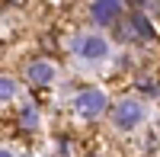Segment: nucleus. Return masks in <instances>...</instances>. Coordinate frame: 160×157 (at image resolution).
<instances>
[{
    "label": "nucleus",
    "instance_id": "1",
    "mask_svg": "<svg viewBox=\"0 0 160 157\" xmlns=\"http://www.w3.org/2000/svg\"><path fill=\"white\" fill-rule=\"evenodd\" d=\"M90 16H93V23H99V26H112L118 16H122V0H93Z\"/></svg>",
    "mask_w": 160,
    "mask_h": 157
},
{
    "label": "nucleus",
    "instance_id": "2",
    "mask_svg": "<svg viewBox=\"0 0 160 157\" xmlns=\"http://www.w3.org/2000/svg\"><path fill=\"white\" fill-rule=\"evenodd\" d=\"M74 109L80 115H99L106 109V96L99 90H83V93H77V99H74Z\"/></svg>",
    "mask_w": 160,
    "mask_h": 157
},
{
    "label": "nucleus",
    "instance_id": "3",
    "mask_svg": "<svg viewBox=\"0 0 160 157\" xmlns=\"http://www.w3.org/2000/svg\"><path fill=\"white\" fill-rule=\"evenodd\" d=\"M74 51L80 58H87V61H99L109 55V45H106V38H96V35H87V38H77V45Z\"/></svg>",
    "mask_w": 160,
    "mask_h": 157
},
{
    "label": "nucleus",
    "instance_id": "4",
    "mask_svg": "<svg viewBox=\"0 0 160 157\" xmlns=\"http://www.w3.org/2000/svg\"><path fill=\"white\" fill-rule=\"evenodd\" d=\"M141 106H138V103H128V99H122V103H118V106L112 109V119H115V125L118 128H125V132H128V128H135L138 122H141Z\"/></svg>",
    "mask_w": 160,
    "mask_h": 157
},
{
    "label": "nucleus",
    "instance_id": "5",
    "mask_svg": "<svg viewBox=\"0 0 160 157\" xmlns=\"http://www.w3.org/2000/svg\"><path fill=\"white\" fill-rule=\"evenodd\" d=\"M26 74H29V80H32V84H51L55 68H51V64H45V61H32Z\"/></svg>",
    "mask_w": 160,
    "mask_h": 157
},
{
    "label": "nucleus",
    "instance_id": "6",
    "mask_svg": "<svg viewBox=\"0 0 160 157\" xmlns=\"http://www.w3.org/2000/svg\"><path fill=\"white\" fill-rule=\"evenodd\" d=\"M128 23H131V29H135V35H138V38H154V26L144 19L141 13H131Z\"/></svg>",
    "mask_w": 160,
    "mask_h": 157
},
{
    "label": "nucleus",
    "instance_id": "7",
    "mask_svg": "<svg viewBox=\"0 0 160 157\" xmlns=\"http://www.w3.org/2000/svg\"><path fill=\"white\" fill-rule=\"evenodd\" d=\"M13 93H16V84L10 77H0V99H13Z\"/></svg>",
    "mask_w": 160,
    "mask_h": 157
},
{
    "label": "nucleus",
    "instance_id": "8",
    "mask_svg": "<svg viewBox=\"0 0 160 157\" xmlns=\"http://www.w3.org/2000/svg\"><path fill=\"white\" fill-rule=\"evenodd\" d=\"M138 87H141L148 96H160V84H157V80H151V77H144V80H141Z\"/></svg>",
    "mask_w": 160,
    "mask_h": 157
},
{
    "label": "nucleus",
    "instance_id": "9",
    "mask_svg": "<svg viewBox=\"0 0 160 157\" xmlns=\"http://www.w3.org/2000/svg\"><path fill=\"white\" fill-rule=\"evenodd\" d=\"M22 122H26V125H35V112H32V106L22 109Z\"/></svg>",
    "mask_w": 160,
    "mask_h": 157
},
{
    "label": "nucleus",
    "instance_id": "10",
    "mask_svg": "<svg viewBox=\"0 0 160 157\" xmlns=\"http://www.w3.org/2000/svg\"><path fill=\"white\" fill-rule=\"evenodd\" d=\"M10 3H13V7H22V3H26V0H10Z\"/></svg>",
    "mask_w": 160,
    "mask_h": 157
},
{
    "label": "nucleus",
    "instance_id": "11",
    "mask_svg": "<svg viewBox=\"0 0 160 157\" xmlns=\"http://www.w3.org/2000/svg\"><path fill=\"white\" fill-rule=\"evenodd\" d=\"M0 157H13V154H10V151H0Z\"/></svg>",
    "mask_w": 160,
    "mask_h": 157
},
{
    "label": "nucleus",
    "instance_id": "12",
    "mask_svg": "<svg viewBox=\"0 0 160 157\" xmlns=\"http://www.w3.org/2000/svg\"><path fill=\"white\" fill-rule=\"evenodd\" d=\"M138 3H144V0H138Z\"/></svg>",
    "mask_w": 160,
    "mask_h": 157
}]
</instances>
